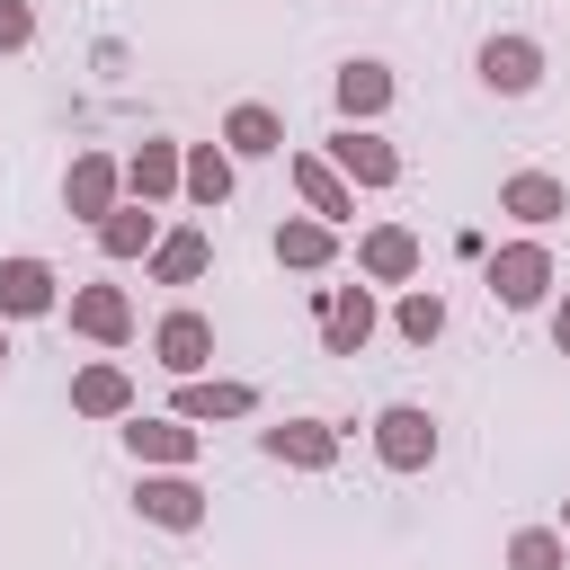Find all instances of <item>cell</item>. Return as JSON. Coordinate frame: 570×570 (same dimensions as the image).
Returning a JSON list of instances; mask_svg holds the SVG:
<instances>
[{"instance_id":"cell-3","label":"cell","mask_w":570,"mask_h":570,"mask_svg":"<svg viewBox=\"0 0 570 570\" xmlns=\"http://www.w3.org/2000/svg\"><path fill=\"white\" fill-rule=\"evenodd\" d=\"M481 80H490L499 98H525V89L543 80V53H534L525 36H490V45H481Z\"/></svg>"},{"instance_id":"cell-25","label":"cell","mask_w":570,"mask_h":570,"mask_svg":"<svg viewBox=\"0 0 570 570\" xmlns=\"http://www.w3.org/2000/svg\"><path fill=\"white\" fill-rule=\"evenodd\" d=\"M570 552H561V534H543V525H525L517 543H508V570H561Z\"/></svg>"},{"instance_id":"cell-23","label":"cell","mask_w":570,"mask_h":570,"mask_svg":"<svg viewBox=\"0 0 570 570\" xmlns=\"http://www.w3.org/2000/svg\"><path fill=\"white\" fill-rule=\"evenodd\" d=\"M276 258L285 267H330V223H285L276 232Z\"/></svg>"},{"instance_id":"cell-11","label":"cell","mask_w":570,"mask_h":570,"mask_svg":"<svg viewBox=\"0 0 570 570\" xmlns=\"http://www.w3.org/2000/svg\"><path fill=\"white\" fill-rule=\"evenodd\" d=\"M267 454H276V463H303V472H321V463L338 454V436H330L321 419H285V428H267Z\"/></svg>"},{"instance_id":"cell-20","label":"cell","mask_w":570,"mask_h":570,"mask_svg":"<svg viewBox=\"0 0 570 570\" xmlns=\"http://www.w3.org/2000/svg\"><path fill=\"white\" fill-rule=\"evenodd\" d=\"M240 410H249V383H187L169 419H187V428H196V419H240Z\"/></svg>"},{"instance_id":"cell-4","label":"cell","mask_w":570,"mask_h":570,"mask_svg":"<svg viewBox=\"0 0 570 570\" xmlns=\"http://www.w3.org/2000/svg\"><path fill=\"white\" fill-rule=\"evenodd\" d=\"M543 285H552V258H543L534 240H517V249L490 258V294H499V303H543Z\"/></svg>"},{"instance_id":"cell-2","label":"cell","mask_w":570,"mask_h":570,"mask_svg":"<svg viewBox=\"0 0 570 570\" xmlns=\"http://www.w3.org/2000/svg\"><path fill=\"white\" fill-rule=\"evenodd\" d=\"M330 169H338V178H356V187H392V178H401V151H392L383 134L347 125V134L330 142Z\"/></svg>"},{"instance_id":"cell-15","label":"cell","mask_w":570,"mask_h":570,"mask_svg":"<svg viewBox=\"0 0 570 570\" xmlns=\"http://www.w3.org/2000/svg\"><path fill=\"white\" fill-rule=\"evenodd\" d=\"M142 517H151V525H196V517H205V490L178 481V472H169V481H142Z\"/></svg>"},{"instance_id":"cell-9","label":"cell","mask_w":570,"mask_h":570,"mask_svg":"<svg viewBox=\"0 0 570 570\" xmlns=\"http://www.w3.org/2000/svg\"><path fill=\"white\" fill-rule=\"evenodd\" d=\"M356 267H365V276H383V285H401V276L419 267V232H410V223H383V232H365Z\"/></svg>"},{"instance_id":"cell-1","label":"cell","mask_w":570,"mask_h":570,"mask_svg":"<svg viewBox=\"0 0 570 570\" xmlns=\"http://www.w3.org/2000/svg\"><path fill=\"white\" fill-rule=\"evenodd\" d=\"M374 454H383L392 472H419V463L436 454V419H428V410H410V401H392V410L374 419Z\"/></svg>"},{"instance_id":"cell-28","label":"cell","mask_w":570,"mask_h":570,"mask_svg":"<svg viewBox=\"0 0 570 570\" xmlns=\"http://www.w3.org/2000/svg\"><path fill=\"white\" fill-rule=\"evenodd\" d=\"M552 338H561V347H570V303H561V312H552Z\"/></svg>"},{"instance_id":"cell-22","label":"cell","mask_w":570,"mask_h":570,"mask_svg":"<svg viewBox=\"0 0 570 570\" xmlns=\"http://www.w3.org/2000/svg\"><path fill=\"white\" fill-rule=\"evenodd\" d=\"M98 249H107V258H142V249H151V214H142V205L107 214V223H98Z\"/></svg>"},{"instance_id":"cell-10","label":"cell","mask_w":570,"mask_h":570,"mask_svg":"<svg viewBox=\"0 0 570 570\" xmlns=\"http://www.w3.org/2000/svg\"><path fill=\"white\" fill-rule=\"evenodd\" d=\"M0 312H53V267L45 258H0Z\"/></svg>"},{"instance_id":"cell-26","label":"cell","mask_w":570,"mask_h":570,"mask_svg":"<svg viewBox=\"0 0 570 570\" xmlns=\"http://www.w3.org/2000/svg\"><path fill=\"white\" fill-rule=\"evenodd\" d=\"M392 321H401V338H419V347H428V338L445 330V303H436V294H401V312H392Z\"/></svg>"},{"instance_id":"cell-8","label":"cell","mask_w":570,"mask_h":570,"mask_svg":"<svg viewBox=\"0 0 570 570\" xmlns=\"http://www.w3.org/2000/svg\"><path fill=\"white\" fill-rule=\"evenodd\" d=\"M499 205H508L517 223H561V214H570V196H561L552 169H517V178L499 187Z\"/></svg>"},{"instance_id":"cell-19","label":"cell","mask_w":570,"mask_h":570,"mask_svg":"<svg viewBox=\"0 0 570 570\" xmlns=\"http://www.w3.org/2000/svg\"><path fill=\"white\" fill-rule=\"evenodd\" d=\"M134 401V383H125V365H89L80 383H71V410H89V419H116Z\"/></svg>"},{"instance_id":"cell-6","label":"cell","mask_w":570,"mask_h":570,"mask_svg":"<svg viewBox=\"0 0 570 570\" xmlns=\"http://www.w3.org/2000/svg\"><path fill=\"white\" fill-rule=\"evenodd\" d=\"M321 338H330V356H356V347L374 338V294H365V285H338V294L321 303Z\"/></svg>"},{"instance_id":"cell-7","label":"cell","mask_w":570,"mask_h":570,"mask_svg":"<svg viewBox=\"0 0 570 570\" xmlns=\"http://www.w3.org/2000/svg\"><path fill=\"white\" fill-rule=\"evenodd\" d=\"M151 347H160V365H169V374H187V383H196V365L214 356V321H205V312H169Z\"/></svg>"},{"instance_id":"cell-13","label":"cell","mask_w":570,"mask_h":570,"mask_svg":"<svg viewBox=\"0 0 570 570\" xmlns=\"http://www.w3.org/2000/svg\"><path fill=\"white\" fill-rule=\"evenodd\" d=\"M294 187H303V205H312L321 223H347V214H356V196H347V178H338L330 160H294Z\"/></svg>"},{"instance_id":"cell-12","label":"cell","mask_w":570,"mask_h":570,"mask_svg":"<svg viewBox=\"0 0 570 570\" xmlns=\"http://www.w3.org/2000/svg\"><path fill=\"white\" fill-rule=\"evenodd\" d=\"M62 196H71V214H98V223H107V214H116V160H98V151H89V160H71Z\"/></svg>"},{"instance_id":"cell-18","label":"cell","mask_w":570,"mask_h":570,"mask_svg":"<svg viewBox=\"0 0 570 570\" xmlns=\"http://www.w3.org/2000/svg\"><path fill=\"white\" fill-rule=\"evenodd\" d=\"M125 178H134V196H142V205H151V196H169V187H187V160H178V151H169V142H142V151H134V169H125Z\"/></svg>"},{"instance_id":"cell-24","label":"cell","mask_w":570,"mask_h":570,"mask_svg":"<svg viewBox=\"0 0 570 570\" xmlns=\"http://www.w3.org/2000/svg\"><path fill=\"white\" fill-rule=\"evenodd\" d=\"M187 196H196V205H223V196H232V160H223V151H196V160H187Z\"/></svg>"},{"instance_id":"cell-21","label":"cell","mask_w":570,"mask_h":570,"mask_svg":"<svg viewBox=\"0 0 570 570\" xmlns=\"http://www.w3.org/2000/svg\"><path fill=\"white\" fill-rule=\"evenodd\" d=\"M151 276H160V285H196V276H205V232H169V240L151 249Z\"/></svg>"},{"instance_id":"cell-16","label":"cell","mask_w":570,"mask_h":570,"mask_svg":"<svg viewBox=\"0 0 570 570\" xmlns=\"http://www.w3.org/2000/svg\"><path fill=\"white\" fill-rule=\"evenodd\" d=\"M383 98H392V71H383V62H347V71H338V107H347V125H356V116H383Z\"/></svg>"},{"instance_id":"cell-29","label":"cell","mask_w":570,"mask_h":570,"mask_svg":"<svg viewBox=\"0 0 570 570\" xmlns=\"http://www.w3.org/2000/svg\"><path fill=\"white\" fill-rule=\"evenodd\" d=\"M0 356H9V338H0Z\"/></svg>"},{"instance_id":"cell-14","label":"cell","mask_w":570,"mask_h":570,"mask_svg":"<svg viewBox=\"0 0 570 570\" xmlns=\"http://www.w3.org/2000/svg\"><path fill=\"white\" fill-rule=\"evenodd\" d=\"M125 445H134L142 463H187V454H196V428H187V419H134Z\"/></svg>"},{"instance_id":"cell-27","label":"cell","mask_w":570,"mask_h":570,"mask_svg":"<svg viewBox=\"0 0 570 570\" xmlns=\"http://www.w3.org/2000/svg\"><path fill=\"white\" fill-rule=\"evenodd\" d=\"M27 36H36V18H27V0H0V53H9V45H27Z\"/></svg>"},{"instance_id":"cell-5","label":"cell","mask_w":570,"mask_h":570,"mask_svg":"<svg viewBox=\"0 0 570 570\" xmlns=\"http://www.w3.org/2000/svg\"><path fill=\"white\" fill-rule=\"evenodd\" d=\"M71 330H80V338H107V347L134 338V303H125V285H80V294H71Z\"/></svg>"},{"instance_id":"cell-17","label":"cell","mask_w":570,"mask_h":570,"mask_svg":"<svg viewBox=\"0 0 570 570\" xmlns=\"http://www.w3.org/2000/svg\"><path fill=\"white\" fill-rule=\"evenodd\" d=\"M223 142H232L240 160H267V151H285V125H276L267 107H232V125H223Z\"/></svg>"}]
</instances>
